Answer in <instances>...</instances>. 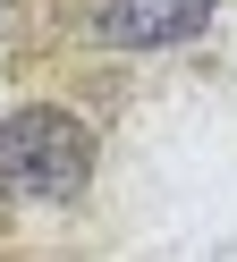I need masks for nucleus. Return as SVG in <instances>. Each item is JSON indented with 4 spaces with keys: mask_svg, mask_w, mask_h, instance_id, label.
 <instances>
[{
    "mask_svg": "<svg viewBox=\"0 0 237 262\" xmlns=\"http://www.w3.org/2000/svg\"><path fill=\"white\" fill-rule=\"evenodd\" d=\"M93 178V127L60 102H26L0 119V194L9 203H68Z\"/></svg>",
    "mask_w": 237,
    "mask_h": 262,
    "instance_id": "obj_1",
    "label": "nucleus"
},
{
    "mask_svg": "<svg viewBox=\"0 0 237 262\" xmlns=\"http://www.w3.org/2000/svg\"><path fill=\"white\" fill-rule=\"evenodd\" d=\"M220 0H102L93 9V42L110 51H178L212 26Z\"/></svg>",
    "mask_w": 237,
    "mask_h": 262,
    "instance_id": "obj_2",
    "label": "nucleus"
}]
</instances>
